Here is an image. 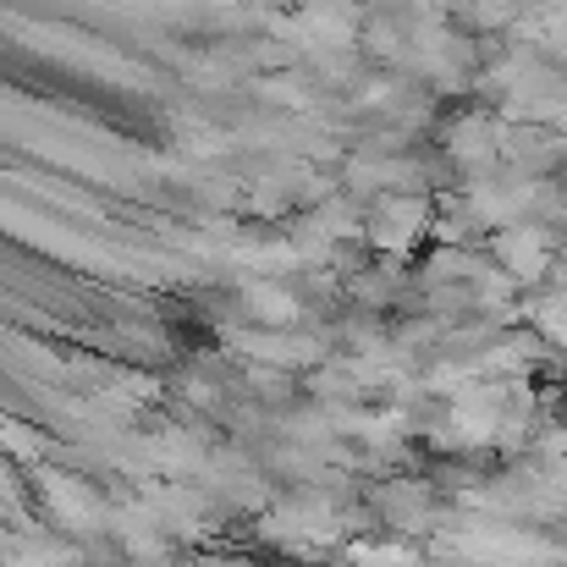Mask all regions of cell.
Returning <instances> with one entry per match:
<instances>
[{
  "label": "cell",
  "instance_id": "3957f363",
  "mask_svg": "<svg viewBox=\"0 0 567 567\" xmlns=\"http://www.w3.org/2000/svg\"><path fill=\"white\" fill-rule=\"evenodd\" d=\"M496 259L507 265V276L535 281V276L551 265V248H546V237H540L535 226H513V231H502V237H496Z\"/></svg>",
  "mask_w": 567,
  "mask_h": 567
},
{
  "label": "cell",
  "instance_id": "6da1fadb",
  "mask_svg": "<svg viewBox=\"0 0 567 567\" xmlns=\"http://www.w3.org/2000/svg\"><path fill=\"white\" fill-rule=\"evenodd\" d=\"M370 507H375L380 529H385V535H402V540H408V535H430V529H441V496H435L430 480H408V474H396V480L375 485Z\"/></svg>",
  "mask_w": 567,
  "mask_h": 567
},
{
  "label": "cell",
  "instance_id": "7a4b0ae2",
  "mask_svg": "<svg viewBox=\"0 0 567 567\" xmlns=\"http://www.w3.org/2000/svg\"><path fill=\"white\" fill-rule=\"evenodd\" d=\"M430 231V204L424 198H380L375 215H370V243L385 254H408L419 237Z\"/></svg>",
  "mask_w": 567,
  "mask_h": 567
}]
</instances>
